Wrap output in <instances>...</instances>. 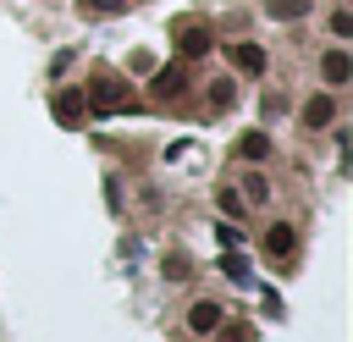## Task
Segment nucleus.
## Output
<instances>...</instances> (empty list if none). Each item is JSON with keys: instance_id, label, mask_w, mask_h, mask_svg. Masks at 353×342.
Instances as JSON below:
<instances>
[{"instance_id": "nucleus-4", "label": "nucleus", "mask_w": 353, "mask_h": 342, "mask_svg": "<svg viewBox=\"0 0 353 342\" xmlns=\"http://www.w3.org/2000/svg\"><path fill=\"white\" fill-rule=\"evenodd\" d=\"M265 248L281 259V265H292V248H298V237H292V226H270L265 232Z\"/></svg>"}, {"instance_id": "nucleus-15", "label": "nucleus", "mask_w": 353, "mask_h": 342, "mask_svg": "<svg viewBox=\"0 0 353 342\" xmlns=\"http://www.w3.org/2000/svg\"><path fill=\"white\" fill-rule=\"evenodd\" d=\"M132 0H83V11H127Z\"/></svg>"}, {"instance_id": "nucleus-12", "label": "nucleus", "mask_w": 353, "mask_h": 342, "mask_svg": "<svg viewBox=\"0 0 353 342\" xmlns=\"http://www.w3.org/2000/svg\"><path fill=\"white\" fill-rule=\"evenodd\" d=\"M160 270H165V276H171V281H182V276H188V270H193V265H188V254H171V259H165V265H160Z\"/></svg>"}, {"instance_id": "nucleus-7", "label": "nucleus", "mask_w": 353, "mask_h": 342, "mask_svg": "<svg viewBox=\"0 0 353 342\" xmlns=\"http://www.w3.org/2000/svg\"><path fill=\"white\" fill-rule=\"evenodd\" d=\"M188 325H193V331H215V325H221V303H193V309H188Z\"/></svg>"}, {"instance_id": "nucleus-16", "label": "nucleus", "mask_w": 353, "mask_h": 342, "mask_svg": "<svg viewBox=\"0 0 353 342\" xmlns=\"http://www.w3.org/2000/svg\"><path fill=\"white\" fill-rule=\"evenodd\" d=\"M210 99H215V105H221V110H226V105H232V99H237V94H232V83H215V88H210Z\"/></svg>"}, {"instance_id": "nucleus-14", "label": "nucleus", "mask_w": 353, "mask_h": 342, "mask_svg": "<svg viewBox=\"0 0 353 342\" xmlns=\"http://www.w3.org/2000/svg\"><path fill=\"white\" fill-rule=\"evenodd\" d=\"M215 331H221V325H215ZM221 342H254V331H248V325H226Z\"/></svg>"}, {"instance_id": "nucleus-3", "label": "nucleus", "mask_w": 353, "mask_h": 342, "mask_svg": "<svg viewBox=\"0 0 353 342\" xmlns=\"http://www.w3.org/2000/svg\"><path fill=\"white\" fill-rule=\"evenodd\" d=\"M182 88H188V72H182V66H160V72H154V94H160V99H176Z\"/></svg>"}, {"instance_id": "nucleus-10", "label": "nucleus", "mask_w": 353, "mask_h": 342, "mask_svg": "<svg viewBox=\"0 0 353 342\" xmlns=\"http://www.w3.org/2000/svg\"><path fill=\"white\" fill-rule=\"evenodd\" d=\"M325 121H331V99H325V94H314V99L303 105V127H325Z\"/></svg>"}, {"instance_id": "nucleus-1", "label": "nucleus", "mask_w": 353, "mask_h": 342, "mask_svg": "<svg viewBox=\"0 0 353 342\" xmlns=\"http://www.w3.org/2000/svg\"><path fill=\"white\" fill-rule=\"evenodd\" d=\"M94 110H127L132 105V83H121V77H110V72H99L94 83H88V94H83Z\"/></svg>"}, {"instance_id": "nucleus-2", "label": "nucleus", "mask_w": 353, "mask_h": 342, "mask_svg": "<svg viewBox=\"0 0 353 342\" xmlns=\"http://www.w3.org/2000/svg\"><path fill=\"white\" fill-rule=\"evenodd\" d=\"M176 50H182V55H204V50H210V28H204V22H182V28H176Z\"/></svg>"}, {"instance_id": "nucleus-5", "label": "nucleus", "mask_w": 353, "mask_h": 342, "mask_svg": "<svg viewBox=\"0 0 353 342\" xmlns=\"http://www.w3.org/2000/svg\"><path fill=\"white\" fill-rule=\"evenodd\" d=\"M232 61H237V72H248V77L265 72V50H259V44H232Z\"/></svg>"}, {"instance_id": "nucleus-8", "label": "nucleus", "mask_w": 353, "mask_h": 342, "mask_svg": "<svg viewBox=\"0 0 353 342\" xmlns=\"http://www.w3.org/2000/svg\"><path fill=\"white\" fill-rule=\"evenodd\" d=\"M237 154H243V160H265V154H270V138H265V132H243V138H237Z\"/></svg>"}, {"instance_id": "nucleus-13", "label": "nucleus", "mask_w": 353, "mask_h": 342, "mask_svg": "<svg viewBox=\"0 0 353 342\" xmlns=\"http://www.w3.org/2000/svg\"><path fill=\"white\" fill-rule=\"evenodd\" d=\"M221 265H226V276H232V281H248V265H243V259H237V254H226V259H221Z\"/></svg>"}, {"instance_id": "nucleus-9", "label": "nucleus", "mask_w": 353, "mask_h": 342, "mask_svg": "<svg viewBox=\"0 0 353 342\" xmlns=\"http://www.w3.org/2000/svg\"><path fill=\"white\" fill-rule=\"evenodd\" d=\"M83 105H88L83 94H61V99H55V116H61V121L72 127V121H83Z\"/></svg>"}, {"instance_id": "nucleus-11", "label": "nucleus", "mask_w": 353, "mask_h": 342, "mask_svg": "<svg viewBox=\"0 0 353 342\" xmlns=\"http://www.w3.org/2000/svg\"><path fill=\"white\" fill-rule=\"evenodd\" d=\"M265 6H270L276 17H303V11H309V0H265Z\"/></svg>"}, {"instance_id": "nucleus-6", "label": "nucleus", "mask_w": 353, "mask_h": 342, "mask_svg": "<svg viewBox=\"0 0 353 342\" xmlns=\"http://www.w3.org/2000/svg\"><path fill=\"white\" fill-rule=\"evenodd\" d=\"M320 72H325V83H347V77H353V55H342V50H331V55L320 61Z\"/></svg>"}]
</instances>
